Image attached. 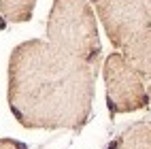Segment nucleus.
<instances>
[{
    "mask_svg": "<svg viewBox=\"0 0 151 149\" xmlns=\"http://www.w3.org/2000/svg\"><path fill=\"white\" fill-rule=\"evenodd\" d=\"M94 85L96 66L47 38L19 43L9 58V109L30 130H81L92 115Z\"/></svg>",
    "mask_w": 151,
    "mask_h": 149,
    "instance_id": "nucleus-1",
    "label": "nucleus"
},
{
    "mask_svg": "<svg viewBox=\"0 0 151 149\" xmlns=\"http://www.w3.org/2000/svg\"><path fill=\"white\" fill-rule=\"evenodd\" d=\"M47 41L55 49L98 68V15L89 0H53L47 17Z\"/></svg>",
    "mask_w": 151,
    "mask_h": 149,
    "instance_id": "nucleus-2",
    "label": "nucleus"
},
{
    "mask_svg": "<svg viewBox=\"0 0 151 149\" xmlns=\"http://www.w3.org/2000/svg\"><path fill=\"white\" fill-rule=\"evenodd\" d=\"M104 87H106V107L113 115L134 113L145 109L151 98L147 85L122 51H113L102 66Z\"/></svg>",
    "mask_w": 151,
    "mask_h": 149,
    "instance_id": "nucleus-3",
    "label": "nucleus"
},
{
    "mask_svg": "<svg viewBox=\"0 0 151 149\" xmlns=\"http://www.w3.org/2000/svg\"><path fill=\"white\" fill-rule=\"evenodd\" d=\"M122 53L130 62V66L143 77L149 98H151V28L136 34L132 41H128L122 49Z\"/></svg>",
    "mask_w": 151,
    "mask_h": 149,
    "instance_id": "nucleus-4",
    "label": "nucleus"
},
{
    "mask_svg": "<svg viewBox=\"0 0 151 149\" xmlns=\"http://www.w3.org/2000/svg\"><path fill=\"white\" fill-rule=\"evenodd\" d=\"M113 149H151V119L130 124L117 136Z\"/></svg>",
    "mask_w": 151,
    "mask_h": 149,
    "instance_id": "nucleus-5",
    "label": "nucleus"
},
{
    "mask_svg": "<svg viewBox=\"0 0 151 149\" xmlns=\"http://www.w3.org/2000/svg\"><path fill=\"white\" fill-rule=\"evenodd\" d=\"M36 0H0V24H26L34 15Z\"/></svg>",
    "mask_w": 151,
    "mask_h": 149,
    "instance_id": "nucleus-6",
    "label": "nucleus"
},
{
    "mask_svg": "<svg viewBox=\"0 0 151 149\" xmlns=\"http://www.w3.org/2000/svg\"><path fill=\"white\" fill-rule=\"evenodd\" d=\"M0 149H28V145L15 138H0Z\"/></svg>",
    "mask_w": 151,
    "mask_h": 149,
    "instance_id": "nucleus-7",
    "label": "nucleus"
},
{
    "mask_svg": "<svg viewBox=\"0 0 151 149\" xmlns=\"http://www.w3.org/2000/svg\"><path fill=\"white\" fill-rule=\"evenodd\" d=\"M147 6H149V13H151V0H147Z\"/></svg>",
    "mask_w": 151,
    "mask_h": 149,
    "instance_id": "nucleus-8",
    "label": "nucleus"
},
{
    "mask_svg": "<svg viewBox=\"0 0 151 149\" xmlns=\"http://www.w3.org/2000/svg\"><path fill=\"white\" fill-rule=\"evenodd\" d=\"M89 2H92V4H94V2H100V0H89Z\"/></svg>",
    "mask_w": 151,
    "mask_h": 149,
    "instance_id": "nucleus-9",
    "label": "nucleus"
}]
</instances>
